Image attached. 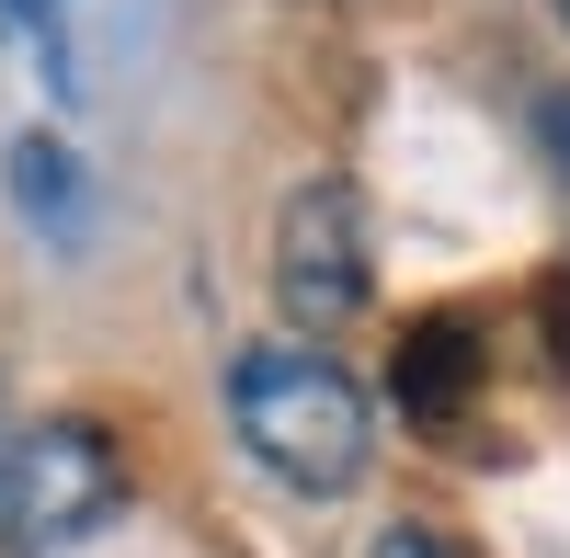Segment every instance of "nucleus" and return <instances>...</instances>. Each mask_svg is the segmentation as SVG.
Instances as JSON below:
<instances>
[{"label": "nucleus", "mask_w": 570, "mask_h": 558, "mask_svg": "<svg viewBox=\"0 0 570 558\" xmlns=\"http://www.w3.org/2000/svg\"><path fill=\"white\" fill-rule=\"evenodd\" d=\"M228 422H240V445L263 456L285 490H308V501L354 490L365 479V445H376L365 388L331 353H308V342H252L240 365H228Z\"/></svg>", "instance_id": "1"}, {"label": "nucleus", "mask_w": 570, "mask_h": 558, "mask_svg": "<svg viewBox=\"0 0 570 558\" xmlns=\"http://www.w3.org/2000/svg\"><path fill=\"white\" fill-rule=\"evenodd\" d=\"M0 468H12V422H0Z\"/></svg>", "instance_id": "10"}, {"label": "nucleus", "mask_w": 570, "mask_h": 558, "mask_svg": "<svg viewBox=\"0 0 570 558\" xmlns=\"http://www.w3.org/2000/svg\"><path fill=\"white\" fill-rule=\"evenodd\" d=\"M548 308H559V342H570V273H559V286H548Z\"/></svg>", "instance_id": "8"}, {"label": "nucleus", "mask_w": 570, "mask_h": 558, "mask_svg": "<svg viewBox=\"0 0 570 558\" xmlns=\"http://www.w3.org/2000/svg\"><path fill=\"white\" fill-rule=\"evenodd\" d=\"M480 377H491V342H480V319H468V308H434V319H411V331H400L389 399L411 410L422 434H445L456 410L480 399Z\"/></svg>", "instance_id": "4"}, {"label": "nucleus", "mask_w": 570, "mask_h": 558, "mask_svg": "<svg viewBox=\"0 0 570 558\" xmlns=\"http://www.w3.org/2000/svg\"><path fill=\"white\" fill-rule=\"evenodd\" d=\"M548 12H559V23H570V0H548Z\"/></svg>", "instance_id": "11"}, {"label": "nucleus", "mask_w": 570, "mask_h": 558, "mask_svg": "<svg viewBox=\"0 0 570 558\" xmlns=\"http://www.w3.org/2000/svg\"><path fill=\"white\" fill-rule=\"evenodd\" d=\"M12 195H23V217L46 240H80L91 228V182L69 160V137H12Z\"/></svg>", "instance_id": "5"}, {"label": "nucleus", "mask_w": 570, "mask_h": 558, "mask_svg": "<svg viewBox=\"0 0 570 558\" xmlns=\"http://www.w3.org/2000/svg\"><path fill=\"white\" fill-rule=\"evenodd\" d=\"M126 514V456L104 422H35L12 434V468H0V547L12 558H58L80 536H104Z\"/></svg>", "instance_id": "2"}, {"label": "nucleus", "mask_w": 570, "mask_h": 558, "mask_svg": "<svg viewBox=\"0 0 570 558\" xmlns=\"http://www.w3.org/2000/svg\"><path fill=\"white\" fill-rule=\"evenodd\" d=\"M537 126H548V160H559V171H570V91H559V103H548V114H537Z\"/></svg>", "instance_id": "7"}, {"label": "nucleus", "mask_w": 570, "mask_h": 558, "mask_svg": "<svg viewBox=\"0 0 570 558\" xmlns=\"http://www.w3.org/2000/svg\"><path fill=\"white\" fill-rule=\"evenodd\" d=\"M274 308L297 319V331H331V319L365 308V206L354 182H297L274 217Z\"/></svg>", "instance_id": "3"}, {"label": "nucleus", "mask_w": 570, "mask_h": 558, "mask_svg": "<svg viewBox=\"0 0 570 558\" xmlns=\"http://www.w3.org/2000/svg\"><path fill=\"white\" fill-rule=\"evenodd\" d=\"M12 12H58V0H12Z\"/></svg>", "instance_id": "9"}, {"label": "nucleus", "mask_w": 570, "mask_h": 558, "mask_svg": "<svg viewBox=\"0 0 570 558\" xmlns=\"http://www.w3.org/2000/svg\"><path fill=\"white\" fill-rule=\"evenodd\" d=\"M365 558H468V547H445L434 525H389V536H376Z\"/></svg>", "instance_id": "6"}]
</instances>
